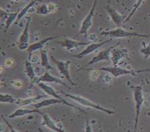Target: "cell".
<instances>
[{
  "instance_id": "obj_14",
  "label": "cell",
  "mask_w": 150,
  "mask_h": 132,
  "mask_svg": "<svg viewBox=\"0 0 150 132\" xmlns=\"http://www.w3.org/2000/svg\"><path fill=\"white\" fill-rule=\"evenodd\" d=\"M106 11L110 16L111 20L117 26H120L123 23H124L125 18L122 14H120L119 12L117 11L115 9H113L112 7H111L110 3H108L106 6Z\"/></svg>"
},
{
  "instance_id": "obj_27",
  "label": "cell",
  "mask_w": 150,
  "mask_h": 132,
  "mask_svg": "<svg viewBox=\"0 0 150 132\" xmlns=\"http://www.w3.org/2000/svg\"><path fill=\"white\" fill-rule=\"evenodd\" d=\"M140 53L144 56L145 59H147L150 57V43L144 48L140 50Z\"/></svg>"
},
{
  "instance_id": "obj_9",
  "label": "cell",
  "mask_w": 150,
  "mask_h": 132,
  "mask_svg": "<svg viewBox=\"0 0 150 132\" xmlns=\"http://www.w3.org/2000/svg\"><path fill=\"white\" fill-rule=\"evenodd\" d=\"M111 41H112V40H106V41H104V42H99V43H91L90 44L87 45V47L85 48L83 50H82L81 52L78 53V54L72 55L71 57L76 59L83 58V57L87 56L88 55L92 54V53H93L94 52H96L97 49H98L99 48L101 47V46H103V45L108 44V43L111 42Z\"/></svg>"
},
{
  "instance_id": "obj_19",
  "label": "cell",
  "mask_w": 150,
  "mask_h": 132,
  "mask_svg": "<svg viewBox=\"0 0 150 132\" xmlns=\"http://www.w3.org/2000/svg\"><path fill=\"white\" fill-rule=\"evenodd\" d=\"M63 104L64 102L62 101L57 100L56 98H51V99H46L41 101L40 102H37L35 104H33V106L35 107L36 109H41L42 107H45L47 106H50V105H55V104Z\"/></svg>"
},
{
  "instance_id": "obj_16",
  "label": "cell",
  "mask_w": 150,
  "mask_h": 132,
  "mask_svg": "<svg viewBox=\"0 0 150 132\" xmlns=\"http://www.w3.org/2000/svg\"><path fill=\"white\" fill-rule=\"evenodd\" d=\"M39 114L40 115L43 116V113L40 111L39 109H23V108H18L16 110H15L13 113H11L10 115H9L8 117L10 119H13L16 118V117H23L25 116L28 114Z\"/></svg>"
},
{
  "instance_id": "obj_23",
  "label": "cell",
  "mask_w": 150,
  "mask_h": 132,
  "mask_svg": "<svg viewBox=\"0 0 150 132\" xmlns=\"http://www.w3.org/2000/svg\"><path fill=\"white\" fill-rule=\"evenodd\" d=\"M18 13H19V11H17V12H13V13H10L8 14V18H7V20L6 21V25H5L4 32H6L7 31H8L9 28L11 25L12 23L13 22H16L17 18H18Z\"/></svg>"
},
{
  "instance_id": "obj_24",
  "label": "cell",
  "mask_w": 150,
  "mask_h": 132,
  "mask_svg": "<svg viewBox=\"0 0 150 132\" xmlns=\"http://www.w3.org/2000/svg\"><path fill=\"white\" fill-rule=\"evenodd\" d=\"M144 0H136V1H135V3L134 6V8H133V9L132 10V11L130 12L129 15L126 18H125V20L124 21V23L127 22V21H129L130 19H131L133 16H134V14L135 13V12H136L137 10H138V9L139 8V7L141 6V5L142 4L143 2H144Z\"/></svg>"
},
{
  "instance_id": "obj_8",
  "label": "cell",
  "mask_w": 150,
  "mask_h": 132,
  "mask_svg": "<svg viewBox=\"0 0 150 132\" xmlns=\"http://www.w3.org/2000/svg\"><path fill=\"white\" fill-rule=\"evenodd\" d=\"M118 45H119V44H117L115 45H113V46L109 47L108 48H106V49L102 50V51L100 52L95 57H93L90 61H89L88 63L85 64L83 66H82L80 68H86L88 66H91V65H93L94 64L99 63V62H101V61H109V60H111V52H112L113 48L117 47Z\"/></svg>"
},
{
  "instance_id": "obj_30",
  "label": "cell",
  "mask_w": 150,
  "mask_h": 132,
  "mask_svg": "<svg viewBox=\"0 0 150 132\" xmlns=\"http://www.w3.org/2000/svg\"><path fill=\"white\" fill-rule=\"evenodd\" d=\"M0 15H1V21H6L7 18H8V13H6V11H5L4 9H2L1 8V10H0Z\"/></svg>"
},
{
  "instance_id": "obj_4",
  "label": "cell",
  "mask_w": 150,
  "mask_h": 132,
  "mask_svg": "<svg viewBox=\"0 0 150 132\" xmlns=\"http://www.w3.org/2000/svg\"><path fill=\"white\" fill-rule=\"evenodd\" d=\"M101 35L110 36V37L114 38H124V37H149V35L144 33H139L134 32H129L126 31L121 28H117L115 30H112L109 31H103L101 32Z\"/></svg>"
},
{
  "instance_id": "obj_6",
  "label": "cell",
  "mask_w": 150,
  "mask_h": 132,
  "mask_svg": "<svg viewBox=\"0 0 150 132\" xmlns=\"http://www.w3.org/2000/svg\"><path fill=\"white\" fill-rule=\"evenodd\" d=\"M38 87L40 88L41 90L43 91V92H44L45 93H46L47 95H50L53 97L56 98V99H57V100L62 101V102H64V105H67V106L71 107L72 108H74V109H75L79 110V111H80L83 113H86V112H85L84 110H83L82 109H81V108L77 107L76 105L70 104V103L67 102L66 100H64V98H62L61 96L58 94V93L55 92V91L54 90V89L53 88L52 86H50L49 85H47V84H45V83H43V82H40V83H38Z\"/></svg>"
},
{
  "instance_id": "obj_11",
  "label": "cell",
  "mask_w": 150,
  "mask_h": 132,
  "mask_svg": "<svg viewBox=\"0 0 150 132\" xmlns=\"http://www.w3.org/2000/svg\"><path fill=\"white\" fill-rule=\"evenodd\" d=\"M129 55V50L125 48L115 49L113 48L111 52V60L113 66H118V64L123 58H126Z\"/></svg>"
},
{
  "instance_id": "obj_13",
  "label": "cell",
  "mask_w": 150,
  "mask_h": 132,
  "mask_svg": "<svg viewBox=\"0 0 150 132\" xmlns=\"http://www.w3.org/2000/svg\"><path fill=\"white\" fill-rule=\"evenodd\" d=\"M43 82V83H54L55 84H59V85H62L64 86H66V88L68 89H70L67 84L64 82L62 80L56 78V77L53 76L52 74H51L48 70H46L45 71V73L43 74L42 76H40V78H38L37 84Z\"/></svg>"
},
{
  "instance_id": "obj_18",
  "label": "cell",
  "mask_w": 150,
  "mask_h": 132,
  "mask_svg": "<svg viewBox=\"0 0 150 132\" xmlns=\"http://www.w3.org/2000/svg\"><path fill=\"white\" fill-rule=\"evenodd\" d=\"M44 97L45 95H38V96H34V97L25 98V99H21V98H19V99L16 100L15 103L17 105H18V106L23 107V106H26V105L35 104V103H37V102L39 100H40L41 98H43Z\"/></svg>"
},
{
  "instance_id": "obj_29",
  "label": "cell",
  "mask_w": 150,
  "mask_h": 132,
  "mask_svg": "<svg viewBox=\"0 0 150 132\" xmlns=\"http://www.w3.org/2000/svg\"><path fill=\"white\" fill-rule=\"evenodd\" d=\"M85 132H93L92 128H91L90 122L89 121L88 119H86V129H85Z\"/></svg>"
},
{
  "instance_id": "obj_12",
  "label": "cell",
  "mask_w": 150,
  "mask_h": 132,
  "mask_svg": "<svg viewBox=\"0 0 150 132\" xmlns=\"http://www.w3.org/2000/svg\"><path fill=\"white\" fill-rule=\"evenodd\" d=\"M58 37V36H54V37H48L46 38H44V39H42L37 42L35 43H33V44L30 45V46L28 47L27 49V52L28 54V60L29 61H31V56H32L33 52L37 51L38 49H42V48L44 47L45 44L47 43L50 41L54 40L56 38Z\"/></svg>"
},
{
  "instance_id": "obj_15",
  "label": "cell",
  "mask_w": 150,
  "mask_h": 132,
  "mask_svg": "<svg viewBox=\"0 0 150 132\" xmlns=\"http://www.w3.org/2000/svg\"><path fill=\"white\" fill-rule=\"evenodd\" d=\"M42 125L47 127L48 129H50L55 132H67L62 128V127L58 126L57 124L47 114H43Z\"/></svg>"
},
{
  "instance_id": "obj_32",
  "label": "cell",
  "mask_w": 150,
  "mask_h": 132,
  "mask_svg": "<svg viewBox=\"0 0 150 132\" xmlns=\"http://www.w3.org/2000/svg\"><path fill=\"white\" fill-rule=\"evenodd\" d=\"M38 130H39V131H40V132H44L41 128H38Z\"/></svg>"
},
{
  "instance_id": "obj_31",
  "label": "cell",
  "mask_w": 150,
  "mask_h": 132,
  "mask_svg": "<svg viewBox=\"0 0 150 132\" xmlns=\"http://www.w3.org/2000/svg\"><path fill=\"white\" fill-rule=\"evenodd\" d=\"M12 1H30V0H12Z\"/></svg>"
},
{
  "instance_id": "obj_17",
  "label": "cell",
  "mask_w": 150,
  "mask_h": 132,
  "mask_svg": "<svg viewBox=\"0 0 150 132\" xmlns=\"http://www.w3.org/2000/svg\"><path fill=\"white\" fill-rule=\"evenodd\" d=\"M91 43L89 42H78V41H76L71 39H68L66 38L64 41H63L60 44H61L63 47L67 50H71L74 48H77L80 46H83V45H88L90 44Z\"/></svg>"
},
{
  "instance_id": "obj_5",
  "label": "cell",
  "mask_w": 150,
  "mask_h": 132,
  "mask_svg": "<svg viewBox=\"0 0 150 132\" xmlns=\"http://www.w3.org/2000/svg\"><path fill=\"white\" fill-rule=\"evenodd\" d=\"M51 60L54 62V64L56 66V67L59 70V73L64 77L72 85H77L76 83L71 80V77L69 75V68L71 61L70 60H66V61H62V60H58L55 59L54 56H51Z\"/></svg>"
},
{
  "instance_id": "obj_20",
  "label": "cell",
  "mask_w": 150,
  "mask_h": 132,
  "mask_svg": "<svg viewBox=\"0 0 150 132\" xmlns=\"http://www.w3.org/2000/svg\"><path fill=\"white\" fill-rule=\"evenodd\" d=\"M25 73L27 74L28 77L31 81V83H37L38 78L35 76L34 69L32 64L30 62V61L27 60L25 62Z\"/></svg>"
},
{
  "instance_id": "obj_3",
  "label": "cell",
  "mask_w": 150,
  "mask_h": 132,
  "mask_svg": "<svg viewBox=\"0 0 150 132\" xmlns=\"http://www.w3.org/2000/svg\"><path fill=\"white\" fill-rule=\"evenodd\" d=\"M133 92H134V100L135 102V116L134 119V132H136L138 126V121L139 118L140 112L143 104L144 102V93L143 89L141 85L134 86L132 88Z\"/></svg>"
},
{
  "instance_id": "obj_2",
  "label": "cell",
  "mask_w": 150,
  "mask_h": 132,
  "mask_svg": "<svg viewBox=\"0 0 150 132\" xmlns=\"http://www.w3.org/2000/svg\"><path fill=\"white\" fill-rule=\"evenodd\" d=\"M61 93L62 95H64L65 97L70 98L71 100L77 102L78 104H79L81 105H83V106L93 108V109H97V110H98V111L105 113V114H107L108 115H113L115 114V112L112 111V110H110V109H107V108L101 107V105H100L99 104H96V103L91 102V101L86 99V98L82 97V96L78 95L70 94V93H65L64 92H61Z\"/></svg>"
},
{
  "instance_id": "obj_25",
  "label": "cell",
  "mask_w": 150,
  "mask_h": 132,
  "mask_svg": "<svg viewBox=\"0 0 150 132\" xmlns=\"http://www.w3.org/2000/svg\"><path fill=\"white\" fill-rule=\"evenodd\" d=\"M0 102L8 103V104H13L16 102V100L13 96L8 93H1L0 94Z\"/></svg>"
},
{
  "instance_id": "obj_26",
  "label": "cell",
  "mask_w": 150,
  "mask_h": 132,
  "mask_svg": "<svg viewBox=\"0 0 150 132\" xmlns=\"http://www.w3.org/2000/svg\"><path fill=\"white\" fill-rule=\"evenodd\" d=\"M50 12V11L49 10V8L45 4L40 5L36 9V13L40 14V15H47Z\"/></svg>"
},
{
  "instance_id": "obj_7",
  "label": "cell",
  "mask_w": 150,
  "mask_h": 132,
  "mask_svg": "<svg viewBox=\"0 0 150 132\" xmlns=\"http://www.w3.org/2000/svg\"><path fill=\"white\" fill-rule=\"evenodd\" d=\"M97 2H98V0H94L93 6L91 7L89 13L86 16L83 21L81 22L80 29H79L78 34L77 35V36H79V35H83L85 37H87L88 30H89V28L91 27V25H92V20L96 8Z\"/></svg>"
},
{
  "instance_id": "obj_22",
  "label": "cell",
  "mask_w": 150,
  "mask_h": 132,
  "mask_svg": "<svg viewBox=\"0 0 150 132\" xmlns=\"http://www.w3.org/2000/svg\"><path fill=\"white\" fill-rule=\"evenodd\" d=\"M41 63H42V66L46 69V70H50V69H53L54 68L50 66L48 61V57H47V49H41Z\"/></svg>"
},
{
  "instance_id": "obj_10",
  "label": "cell",
  "mask_w": 150,
  "mask_h": 132,
  "mask_svg": "<svg viewBox=\"0 0 150 132\" xmlns=\"http://www.w3.org/2000/svg\"><path fill=\"white\" fill-rule=\"evenodd\" d=\"M31 22V18H29L26 21L25 28H24L22 33L21 35L19 36L18 45V48L20 50L27 49L29 45V39H30V25Z\"/></svg>"
},
{
  "instance_id": "obj_1",
  "label": "cell",
  "mask_w": 150,
  "mask_h": 132,
  "mask_svg": "<svg viewBox=\"0 0 150 132\" xmlns=\"http://www.w3.org/2000/svg\"><path fill=\"white\" fill-rule=\"evenodd\" d=\"M81 70L84 71H103L105 72L110 73L114 78H118L121 76L125 75H131L132 76H135L137 73H142V72L150 71L149 69H141V70H132V69H127L122 68H120L119 66H113V67H103L100 68H79L77 70V71H79Z\"/></svg>"
},
{
  "instance_id": "obj_21",
  "label": "cell",
  "mask_w": 150,
  "mask_h": 132,
  "mask_svg": "<svg viewBox=\"0 0 150 132\" xmlns=\"http://www.w3.org/2000/svg\"><path fill=\"white\" fill-rule=\"evenodd\" d=\"M36 2H37V0H33V1H31L28 4L26 5V6L24 7V8L21 9V11H19L18 18H17V20L15 22L16 24L18 23L19 21H20L21 19H22L23 17L28 13V12L30 11V9L32 8L34 6V5L36 4Z\"/></svg>"
},
{
  "instance_id": "obj_28",
  "label": "cell",
  "mask_w": 150,
  "mask_h": 132,
  "mask_svg": "<svg viewBox=\"0 0 150 132\" xmlns=\"http://www.w3.org/2000/svg\"><path fill=\"white\" fill-rule=\"evenodd\" d=\"M1 119H3L4 121L5 124H6V126H8V128H9V132H19V131H18V130H17V129H16L15 128H14L13 126H12V125H11L10 123H9V122L8 121V120H7L6 118H5L3 115H1Z\"/></svg>"
}]
</instances>
